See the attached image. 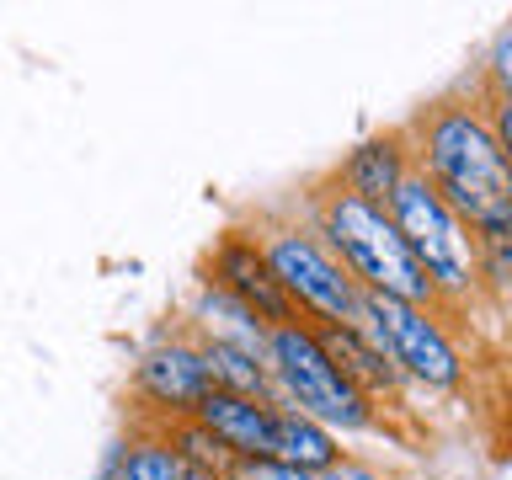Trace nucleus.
Returning <instances> with one entry per match:
<instances>
[{"label": "nucleus", "mask_w": 512, "mask_h": 480, "mask_svg": "<svg viewBox=\"0 0 512 480\" xmlns=\"http://www.w3.org/2000/svg\"><path fill=\"white\" fill-rule=\"evenodd\" d=\"M390 224L411 246L416 267L427 272L432 288L459 294V288L475 283V240L464 235L459 214L432 192L427 176H400V187L390 192Z\"/></svg>", "instance_id": "obj_3"}, {"label": "nucleus", "mask_w": 512, "mask_h": 480, "mask_svg": "<svg viewBox=\"0 0 512 480\" xmlns=\"http://www.w3.org/2000/svg\"><path fill=\"white\" fill-rule=\"evenodd\" d=\"M310 336H315V347L336 363V374H342L347 384H374V390H379V384H395L390 358H384V352L368 342L358 326L331 320V326H320V331H310Z\"/></svg>", "instance_id": "obj_9"}, {"label": "nucleus", "mask_w": 512, "mask_h": 480, "mask_svg": "<svg viewBox=\"0 0 512 480\" xmlns=\"http://www.w3.org/2000/svg\"><path fill=\"white\" fill-rule=\"evenodd\" d=\"M123 480H208V475H198L182 454H171V448H134L123 464Z\"/></svg>", "instance_id": "obj_14"}, {"label": "nucleus", "mask_w": 512, "mask_h": 480, "mask_svg": "<svg viewBox=\"0 0 512 480\" xmlns=\"http://www.w3.org/2000/svg\"><path fill=\"white\" fill-rule=\"evenodd\" d=\"M358 315L374 331V347L390 363H400L406 374L427 379V384H459V352L448 347V336L427 320V310L400 304L390 294H363Z\"/></svg>", "instance_id": "obj_5"}, {"label": "nucleus", "mask_w": 512, "mask_h": 480, "mask_svg": "<svg viewBox=\"0 0 512 480\" xmlns=\"http://www.w3.org/2000/svg\"><path fill=\"white\" fill-rule=\"evenodd\" d=\"M326 235H331V246L347 256V267L368 283V294H390L400 304H416V310L438 294L379 203H363V198H352V192H336L331 208H326Z\"/></svg>", "instance_id": "obj_2"}, {"label": "nucleus", "mask_w": 512, "mask_h": 480, "mask_svg": "<svg viewBox=\"0 0 512 480\" xmlns=\"http://www.w3.org/2000/svg\"><path fill=\"white\" fill-rule=\"evenodd\" d=\"M326 480H379V475H368V470H352V464H331Z\"/></svg>", "instance_id": "obj_16"}, {"label": "nucleus", "mask_w": 512, "mask_h": 480, "mask_svg": "<svg viewBox=\"0 0 512 480\" xmlns=\"http://www.w3.org/2000/svg\"><path fill=\"white\" fill-rule=\"evenodd\" d=\"M272 363H278V379L288 384L299 416H310L315 427L320 422L326 427H363L368 422L363 390L336 374V363L315 347L310 331H299V326L272 331Z\"/></svg>", "instance_id": "obj_4"}, {"label": "nucleus", "mask_w": 512, "mask_h": 480, "mask_svg": "<svg viewBox=\"0 0 512 480\" xmlns=\"http://www.w3.org/2000/svg\"><path fill=\"white\" fill-rule=\"evenodd\" d=\"M139 384L155 400H166V406H198L203 390H208L203 352H192V347H160V352H150V358L139 363Z\"/></svg>", "instance_id": "obj_8"}, {"label": "nucleus", "mask_w": 512, "mask_h": 480, "mask_svg": "<svg viewBox=\"0 0 512 480\" xmlns=\"http://www.w3.org/2000/svg\"><path fill=\"white\" fill-rule=\"evenodd\" d=\"M262 262H267L272 283H278L283 294L304 299L310 310H320L326 320L358 315V288H352V278L331 262L326 251L315 246V240H304V235H294V230H283V235H272V246H267Z\"/></svg>", "instance_id": "obj_6"}, {"label": "nucleus", "mask_w": 512, "mask_h": 480, "mask_svg": "<svg viewBox=\"0 0 512 480\" xmlns=\"http://www.w3.org/2000/svg\"><path fill=\"white\" fill-rule=\"evenodd\" d=\"M219 278L230 283V288L251 304L256 315H267V320H288V294H283L278 283H272L267 262H262V256H256L251 246L230 240V246L219 251Z\"/></svg>", "instance_id": "obj_10"}, {"label": "nucleus", "mask_w": 512, "mask_h": 480, "mask_svg": "<svg viewBox=\"0 0 512 480\" xmlns=\"http://www.w3.org/2000/svg\"><path fill=\"white\" fill-rule=\"evenodd\" d=\"M278 464H288V470H331L336 464V448H331V432L315 427L310 416L299 411H278V454H272Z\"/></svg>", "instance_id": "obj_11"}, {"label": "nucleus", "mask_w": 512, "mask_h": 480, "mask_svg": "<svg viewBox=\"0 0 512 480\" xmlns=\"http://www.w3.org/2000/svg\"><path fill=\"white\" fill-rule=\"evenodd\" d=\"M347 182H352V198L384 208V198L400 187V144L395 139H368L363 150L347 160Z\"/></svg>", "instance_id": "obj_12"}, {"label": "nucleus", "mask_w": 512, "mask_h": 480, "mask_svg": "<svg viewBox=\"0 0 512 480\" xmlns=\"http://www.w3.org/2000/svg\"><path fill=\"white\" fill-rule=\"evenodd\" d=\"M203 368H208V384H224L230 395H246V400H256L267 390V374H262V363L251 358L246 347H230V342H214L203 352Z\"/></svg>", "instance_id": "obj_13"}, {"label": "nucleus", "mask_w": 512, "mask_h": 480, "mask_svg": "<svg viewBox=\"0 0 512 480\" xmlns=\"http://www.w3.org/2000/svg\"><path fill=\"white\" fill-rule=\"evenodd\" d=\"M427 166H432V192L470 214V224L486 240H507V208H512V176H507V150L491 139V128L464 107H443L427 123Z\"/></svg>", "instance_id": "obj_1"}, {"label": "nucleus", "mask_w": 512, "mask_h": 480, "mask_svg": "<svg viewBox=\"0 0 512 480\" xmlns=\"http://www.w3.org/2000/svg\"><path fill=\"white\" fill-rule=\"evenodd\" d=\"M240 480H310L304 470H288L278 459H246L240 464Z\"/></svg>", "instance_id": "obj_15"}, {"label": "nucleus", "mask_w": 512, "mask_h": 480, "mask_svg": "<svg viewBox=\"0 0 512 480\" xmlns=\"http://www.w3.org/2000/svg\"><path fill=\"white\" fill-rule=\"evenodd\" d=\"M198 422L214 443L235 448L240 459H272L278 454V411L256 406L246 395H230V390H214L208 384L203 400H198Z\"/></svg>", "instance_id": "obj_7"}]
</instances>
